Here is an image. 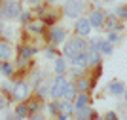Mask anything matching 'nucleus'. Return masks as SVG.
Wrapping results in <instances>:
<instances>
[{
	"label": "nucleus",
	"mask_w": 127,
	"mask_h": 120,
	"mask_svg": "<svg viewBox=\"0 0 127 120\" xmlns=\"http://www.w3.org/2000/svg\"><path fill=\"white\" fill-rule=\"evenodd\" d=\"M87 48H89V44L85 42V38L82 36H70L68 40L64 42V48H63V53L64 57H76V55H80V53H85L87 52Z\"/></svg>",
	"instance_id": "1"
},
{
	"label": "nucleus",
	"mask_w": 127,
	"mask_h": 120,
	"mask_svg": "<svg viewBox=\"0 0 127 120\" xmlns=\"http://www.w3.org/2000/svg\"><path fill=\"white\" fill-rule=\"evenodd\" d=\"M85 10V0H66L63 4V13L68 19H78Z\"/></svg>",
	"instance_id": "2"
},
{
	"label": "nucleus",
	"mask_w": 127,
	"mask_h": 120,
	"mask_svg": "<svg viewBox=\"0 0 127 120\" xmlns=\"http://www.w3.org/2000/svg\"><path fill=\"white\" fill-rule=\"evenodd\" d=\"M66 76L64 74H55V80H53V84L49 86V95H51L55 101L63 99V92H64V86H66Z\"/></svg>",
	"instance_id": "3"
},
{
	"label": "nucleus",
	"mask_w": 127,
	"mask_h": 120,
	"mask_svg": "<svg viewBox=\"0 0 127 120\" xmlns=\"http://www.w3.org/2000/svg\"><path fill=\"white\" fill-rule=\"evenodd\" d=\"M2 10H4L6 19H15V17H19V13L23 11V8H21V4H19V0H4Z\"/></svg>",
	"instance_id": "4"
},
{
	"label": "nucleus",
	"mask_w": 127,
	"mask_h": 120,
	"mask_svg": "<svg viewBox=\"0 0 127 120\" xmlns=\"http://www.w3.org/2000/svg\"><path fill=\"white\" fill-rule=\"evenodd\" d=\"M29 94H31V86L25 82V80H19L17 84H13V88H11V97L15 101H25L27 97H29Z\"/></svg>",
	"instance_id": "5"
},
{
	"label": "nucleus",
	"mask_w": 127,
	"mask_h": 120,
	"mask_svg": "<svg viewBox=\"0 0 127 120\" xmlns=\"http://www.w3.org/2000/svg\"><path fill=\"white\" fill-rule=\"evenodd\" d=\"M104 19H106V13L102 10H93L87 15V21H89L91 29H101L102 25H104Z\"/></svg>",
	"instance_id": "6"
},
{
	"label": "nucleus",
	"mask_w": 127,
	"mask_h": 120,
	"mask_svg": "<svg viewBox=\"0 0 127 120\" xmlns=\"http://www.w3.org/2000/svg\"><path fill=\"white\" fill-rule=\"evenodd\" d=\"M74 29H76V36L85 38V36L91 34V25H89V21H87V17H78Z\"/></svg>",
	"instance_id": "7"
},
{
	"label": "nucleus",
	"mask_w": 127,
	"mask_h": 120,
	"mask_svg": "<svg viewBox=\"0 0 127 120\" xmlns=\"http://www.w3.org/2000/svg\"><path fill=\"white\" fill-rule=\"evenodd\" d=\"M49 40L53 44H61V42L66 40V31H64L63 27H51L49 29Z\"/></svg>",
	"instance_id": "8"
},
{
	"label": "nucleus",
	"mask_w": 127,
	"mask_h": 120,
	"mask_svg": "<svg viewBox=\"0 0 127 120\" xmlns=\"http://www.w3.org/2000/svg\"><path fill=\"white\" fill-rule=\"evenodd\" d=\"M11 53H13V48H11L10 42L2 40L0 42V61H10Z\"/></svg>",
	"instance_id": "9"
},
{
	"label": "nucleus",
	"mask_w": 127,
	"mask_h": 120,
	"mask_svg": "<svg viewBox=\"0 0 127 120\" xmlns=\"http://www.w3.org/2000/svg\"><path fill=\"white\" fill-rule=\"evenodd\" d=\"M76 95H78V90H76V84L74 82H66L64 86V92H63V99L66 101H74Z\"/></svg>",
	"instance_id": "10"
},
{
	"label": "nucleus",
	"mask_w": 127,
	"mask_h": 120,
	"mask_svg": "<svg viewBox=\"0 0 127 120\" xmlns=\"http://www.w3.org/2000/svg\"><path fill=\"white\" fill-rule=\"evenodd\" d=\"M17 52H19V57L21 59H27V61H29L34 53H38V48H34V46H19Z\"/></svg>",
	"instance_id": "11"
},
{
	"label": "nucleus",
	"mask_w": 127,
	"mask_h": 120,
	"mask_svg": "<svg viewBox=\"0 0 127 120\" xmlns=\"http://www.w3.org/2000/svg\"><path fill=\"white\" fill-rule=\"evenodd\" d=\"M106 90L110 92L112 95H122L123 92H125V86H123L120 80H112V82H108V86H106Z\"/></svg>",
	"instance_id": "12"
},
{
	"label": "nucleus",
	"mask_w": 127,
	"mask_h": 120,
	"mask_svg": "<svg viewBox=\"0 0 127 120\" xmlns=\"http://www.w3.org/2000/svg\"><path fill=\"white\" fill-rule=\"evenodd\" d=\"M87 63L89 65H93V67H99L101 65V53L97 52V50H93V48H87Z\"/></svg>",
	"instance_id": "13"
},
{
	"label": "nucleus",
	"mask_w": 127,
	"mask_h": 120,
	"mask_svg": "<svg viewBox=\"0 0 127 120\" xmlns=\"http://www.w3.org/2000/svg\"><path fill=\"white\" fill-rule=\"evenodd\" d=\"M66 69H68L66 59H63V57L53 59V71H55V74H64V73H66Z\"/></svg>",
	"instance_id": "14"
},
{
	"label": "nucleus",
	"mask_w": 127,
	"mask_h": 120,
	"mask_svg": "<svg viewBox=\"0 0 127 120\" xmlns=\"http://www.w3.org/2000/svg\"><path fill=\"white\" fill-rule=\"evenodd\" d=\"M72 103H74V111L84 109V107L89 105V95H87V94H78V95H76V99L72 101Z\"/></svg>",
	"instance_id": "15"
},
{
	"label": "nucleus",
	"mask_w": 127,
	"mask_h": 120,
	"mask_svg": "<svg viewBox=\"0 0 127 120\" xmlns=\"http://www.w3.org/2000/svg\"><path fill=\"white\" fill-rule=\"evenodd\" d=\"M44 105H42V99H31V101H27V109H29V115H34V113H40V109H42Z\"/></svg>",
	"instance_id": "16"
},
{
	"label": "nucleus",
	"mask_w": 127,
	"mask_h": 120,
	"mask_svg": "<svg viewBox=\"0 0 127 120\" xmlns=\"http://www.w3.org/2000/svg\"><path fill=\"white\" fill-rule=\"evenodd\" d=\"M70 65H74V67H82L85 69L89 63H87V53H80V55H76V57L70 59Z\"/></svg>",
	"instance_id": "17"
},
{
	"label": "nucleus",
	"mask_w": 127,
	"mask_h": 120,
	"mask_svg": "<svg viewBox=\"0 0 127 120\" xmlns=\"http://www.w3.org/2000/svg\"><path fill=\"white\" fill-rule=\"evenodd\" d=\"M76 84V90H78V94H87V90H89V86H91V82L85 76H80L78 78V82H74Z\"/></svg>",
	"instance_id": "18"
},
{
	"label": "nucleus",
	"mask_w": 127,
	"mask_h": 120,
	"mask_svg": "<svg viewBox=\"0 0 127 120\" xmlns=\"http://www.w3.org/2000/svg\"><path fill=\"white\" fill-rule=\"evenodd\" d=\"M97 52L104 53V55H110V53L114 52V46H112L108 40H101V42H99V46H97Z\"/></svg>",
	"instance_id": "19"
},
{
	"label": "nucleus",
	"mask_w": 127,
	"mask_h": 120,
	"mask_svg": "<svg viewBox=\"0 0 127 120\" xmlns=\"http://www.w3.org/2000/svg\"><path fill=\"white\" fill-rule=\"evenodd\" d=\"M13 71H15V65H11L10 61H2V65H0V73L4 74L6 78L13 76Z\"/></svg>",
	"instance_id": "20"
},
{
	"label": "nucleus",
	"mask_w": 127,
	"mask_h": 120,
	"mask_svg": "<svg viewBox=\"0 0 127 120\" xmlns=\"http://www.w3.org/2000/svg\"><path fill=\"white\" fill-rule=\"evenodd\" d=\"M59 113H66V115L72 116V113H74V103H72V101H66V99L59 101Z\"/></svg>",
	"instance_id": "21"
},
{
	"label": "nucleus",
	"mask_w": 127,
	"mask_h": 120,
	"mask_svg": "<svg viewBox=\"0 0 127 120\" xmlns=\"http://www.w3.org/2000/svg\"><path fill=\"white\" fill-rule=\"evenodd\" d=\"M93 115V109L91 107H84V109L76 111V120H89Z\"/></svg>",
	"instance_id": "22"
},
{
	"label": "nucleus",
	"mask_w": 127,
	"mask_h": 120,
	"mask_svg": "<svg viewBox=\"0 0 127 120\" xmlns=\"http://www.w3.org/2000/svg\"><path fill=\"white\" fill-rule=\"evenodd\" d=\"M102 27H106L110 32L116 31V29H118V17H116V15H108V17L104 19V25H102Z\"/></svg>",
	"instance_id": "23"
},
{
	"label": "nucleus",
	"mask_w": 127,
	"mask_h": 120,
	"mask_svg": "<svg viewBox=\"0 0 127 120\" xmlns=\"http://www.w3.org/2000/svg\"><path fill=\"white\" fill-rule=\"evenodd\" d=\"M15 116H19V118H27L29 116V109H27V103L25 101H21V103L15 107V113H13Z\"/></svg>",
	"instance_id": "24"
},
{
	"label": "nucleus",
	"mask_w": 127,
	"mask_h": 120,
	"mask_svg": "<svg viewBox=\"0 0 127 120\" xmlns=\"http://www.w3.org/2000/svg\"><path fill=\"white\" fill-rule=\"evenodd\" d=\"M34 94H36L38 99H42V97H46V95L49 94V86L48 84H38L36 90H34Z\"/></svg>",
	"instance_id": "25"
},
{
	"label": "nucleus",
	"mask_w": 127,
	"mask_h": 120,
	"mask_svg": "<svg viewBox=\"0 0 127 120\" xmlns=\"http://www.w3.org/2000/svg\"><path fill=\"white\" fill-rule=\"evenodd\" d=\"M27 29H29L32 34H42V32H44V23H42V21H40V23H34V21H32V23L27 25Z\"/></svg>",
	"instance_id": "26"
},
{
	"label": "nucleus",
	"mask_w": 127,
	"mask_h": 120,
	"mask_svg": "<svg viewBox=\"0 0 127 120\" xmlns=\"http://www.w3.org/2000/svg\"><path fill=\"white\" fill-rule=\"evenodd\" d=\"M13 34H15V32H13V29H11V27H6V25H4V29L0 31V36L4 38L6 42L11 40V38H13Z\"/></svg>",
	"instance_id": "27"
},
{
	"label": "nucleus",
	"mask_w": 127,
	"mask_h": 120,
	"mask_svg": "<svg viewBox=\"0 0 127 120\" xmlns=\"http://www.w3.org/2000/svg\"><path fill=\"white\" fill-rule=\"evenodd\" d=\"M19 21H21V25H29V23H32V13H31V11H21V13H19Z\"/></svg>",
	"instance_id": "28"
},
{
	"label": "nucleus",
	"mask_w": 127,
	"mask_h": 120,
	"mask_svg": "<svg viewBox=\"0 0 127 120\" xmlns=\"http://www.w3.org/2000/svg\"><path fill=\"white\" fill-rule=\"evenodd\" d=\"M116 17H120V19H127V6H116V13H114Z\"/></svg>",
	"instance_id": "29"
},
{
	"label": "nucleus",
	"mask_w": 127,
	"mask_h": 120,
	"mask_svg": "<svg viewBox=\"0 0 127 120\" xmlns=\"http://www.w3.org/2000/svg\"><path fill=\"white\" fill-rule=\"evenodd\" d=\"M84 71H85V69H82V67H74V65H72V69H70V76H72V78H80V76L84 74Z\"/></svg>",
	"instance_id": "30"
},
{
	"label": "nucleus",
	"mask_w": 127,
	"mask_h": 120,
	"mask_svg": "<svg viewBox=\"0 0 127 120\" xmlns=\"http://www.w3.org/2000/svg\"><path fill=\"white\" fill-rule=\"evenodd\" d=\"M46 57L48 59H57V50H55V46H48L46 48Z\"/></svg>",
	"instance_id": "31"
},
{
	"label": "nucleus",
	"mask_w": 127,
	"mask_h": 120,
	"mask_svg": "<svg viewBox=\"0 0 127 120\" xmlns=\"http://www.w3.org/2000/svg\"><path fill=\"white\" fill-rule=\"evenodd\" d=\"M48 111H49V115H53V116H55V115L59 113V101H55V99H53L51 103L48 105Z\"/></svg>",
	"instance_id": "32"
},
{
	"label": "nucleus",
	"mask_w": 127,
	"mask_h": 120,
	"mask_svg": "<svg viewBox=\"0 0 127 120\" xmlns=\"http://www.w3.org/2000/svg\"><path fill=\"white\" fill-rule=\"evenodd\" d=\"M42 21H44V23H48V25L55 23V13H51V11H48V13H44V15H42Z\"/></svg>",
	"instance_id": "33"
},
{
	"label": "nucleus",
	"mask_w": 127,
	"mask_h": 120,
	"mask_svg": "<svg viewBox=\"0 0 127 120\" xmlns=\"http://www.w3.org/2000/svg\"><path fill=\"white\" fill-rule=\"evenodd\" d=\"M108 42H110V44H118V42H120V34H116V32H108Z\"/></svg>",
	"instance_id": "34"
},
{
	"label": "nucleus",
	"mask_w": 127,
	"mask_h": 120,
	"mask_svg": "<svg viewBox=\"0 0 127 120\" xmlns=\"http://www.w3.org/2000/svg\"><path fill=\"white\" fill-rule=\"evenodd\" d=\"M102 120H118V115L114 113V111H108V113L104 115V118H102Z\"/></svg>",
	"instance_id": "35"
},
{
	"label": "nucleus",
	"mask_w": 127,
	"mask_h": 120,
	"mask_svg": "<svg viewBox=\"0 0 127 120\" xmlns=\"http://www.w3.org/2000/svg\"><path fill=\"white\" fill-rule=\"evenodd\" d=\"M6 105H8V99H6V97H2V95H0V113H2V111L6 109Z\"/></svg>",
	"instance_id": "36"
},
{
	"label": "nucleus",
	"mask_w": 127,
	"mask_h": 120,
	"mask_svg": "<svg viewBox=\"0 0 127 120\" xmlns=\"http://www.w3.org/2000/svg\"><path fill=\"white\" fill-rule=\"evenodd\" d=\"M6 120H25V118H19V116L11 115V113H6Z\"/></svg>",
	"instance_id": "37"
},
{
	"label": "nucleus",
	"mask_w": 127,
	"mask_h": 120,
	"mask_svg": "<svg viewBox=\"0 0 127 120\" xmlns=\"http://www.w3.org/2000/svg\"><path fill=\"white\" fill-rule=\"evenodd\" d=\"M70 118V115H66V113H57V120H66Z\"/></svg>",
	"instance_id": "38"
},
{
	"label": "nucleus",
	"mask_w": 127,
	"mask_h": 120,
	"mask_svg": "<svg viewBox=\"0 0 127 120\" xmlns=\"http://www.w3.org/2000/svg\"><path fill=\"white\" fill-rule=\"evenodd\" d=\"M31 120H46L40 113H34V115H31Z\"/></svg>",
	"instance_id": "39"
},
{
	"label": "nucleus",
	"mask_w": 127,
	"mask_h": 120,
	"mask_svg": "<svg viewBox=\"0 0 127 120\" xmlns=\"http://www.w3.org/2000/svg\"><path fill=\"white\" fill-rule=\"evenodd\" d=\"M25 65H27V59H21V57L17 59V67H19V69H21V67H25Z\"/></svg>",
	"instance_id": "40"
},
{
	"label": "nucleus",
	"mask_w": 127,
	"mask_h": 120,
	"mask_svg": "<svg viewBox=\"0 0 127 120\" xmlns=\"http://www.w3.org/2000/svg\"><path fill=\"white\" fill-rule=\"evenodd\" d=\"M27 2H29L31 6H40V2H42V0H27Z\"/></svg>",
	"instance_id": "41"
},
{
	"label": "nucleus",
	"mask_w": 127,
	"mask_h": 120,
	"mask_svg": "<svg viewBox=\"0 0 127 120\" xmlns=\"http://www.w3.org/2000/svg\"><path fill=\"white\" fill-rule=\"evenodd\" d=\"M46 2H48V4H55V2H57V0H46Z\"/></svg>",
	"instance_id": "42"
},
{
	"label": "nucleus",
	"mask_w": 127,
	"mask_h": 120,
	"mask_svg": "<svg viewBox=\"0 0 127 120\" xmlns=\"http://www.w3.org/2000/svg\"><path fill=\"white\" fill-rule=\"evenodd\" d=\"M2 29H4V21H0V31H2Z\"/></svg>",
	"instance_id": "43"
},
{
	"label": "nucleus",
	"mask_w": 127,
	"mask_h": 120,
	"mask_svg": "<svg viewBox=\"0 0 127 120\" xmlns=\"http://www.w3.org/2000/svg\"><path fill=\"white\" fill-rule=\"evenodd\" d=\"M123 95H125V101H127V90H125V92H123Z\"/></svg>",
	"instance_id": "44"
},
{
	"label": "nucleus",
	"mask_w": 127,
	"mask_h": 120,
	"mask_svg": "<svg viewBox=\"0 0 127 120\" xmlns=\"http://www.w3.org/2000/svg\"><path fill=\"white\" fill-rule=\"evenodd\" d=\"M66 120H76V118H72V116H70V118H66Z\"/></svg>",
	"instance_id": "45"
},
{
	"label": "nucleus",
	"mask_w": 127,
	"mask_h": 120,
	"mask_svg": "<svg viewBox=\"0 0 127 120\" xmlns=\"http://www.w3.org/2000/svg\"><path fill=\"white\" fill-rule=\"evenodd\" d=\"M104 2H112V0H104Z\"/></svg>",
	"instance_id": "46"
},
{
	"label": "nucleus",
	"mask_w": 127,
	"mask_h": 120,
	"mask_svg": "<svg viewBox=\"0 0 127 120\" xmlns=\"http://www.w3.org/2000/svg\"><path fill=\"white\" fill-rule=\"evenodd\" d=\"M0 65H2V61H0Z\"/></svg>",
	"instance_id": "47"
}]
</instances>
